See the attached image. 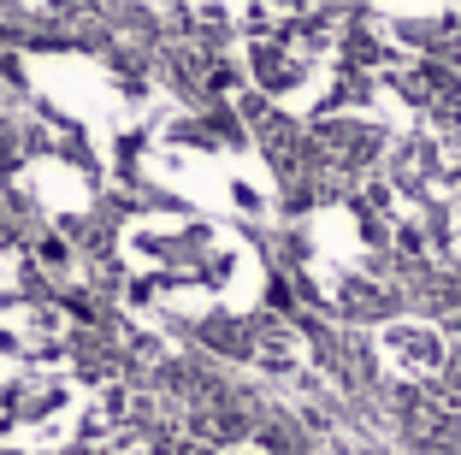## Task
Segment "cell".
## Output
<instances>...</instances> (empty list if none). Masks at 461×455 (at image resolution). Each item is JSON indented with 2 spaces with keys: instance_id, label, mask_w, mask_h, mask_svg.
Returning <instances> with one entry per match:
<instances>
[{
  "instance_id": "1",
  "label": "cell",
  "mask_w": 461,
  "mask_h": 455,
  "mask_svg": "<svg viewBox=\"0 0 461 455\" xmlns=\"http://www.w3.org/2000/svg\"><path fill=\"white\" fill-rule=\"evenodd\" d=\"M89 420V390L54 361H24L0 373V438L18 450L59 443L71 426Z\"/></svg>"
},
{
  "instance_id": "2",
  "label": "cell",
  "mask_w": 461,
  "mask_h": 455,
  "mask_svg": "<svg viewBox=\"0 0 461 455\" xmlns=\"http://www.w3.org/2000/svg\"><path fill=\"white\" fill-rule=\"evenodd\" d=\"M320 41H249V66L278 101H308V89L320 83Z\"/></svg>"
},
{
  "instance_id": "3",
  "label": "cell",
  "mask_w": 461,
  "mask_h": 455,
  "mask_svg": "<svg viewBox=\"0 0 461 455\" xmlns=\"http://www.w3.org/2000/svg\"><path fill=\"white\" fill-rule=\"evenodd\" d=\"M379 349H384V367L396 378H432L444 367V337L432 325H391L379 337Z\"/></svg>"
},
{
  "instance_id": "4",
  "label": "cell",
  "mask_w": 461,
  "mask_h": 455,
  "mask_svg": "<svg viewBox=\"0 0 461 455\" xmlns=\"http://www.w3.org/2000/svg\"><path fill=\"white\" fill-rule=\"evenodd\" d=\"M13 154H18V131H13V119L0 113V166H13Z\"/></svg>"
},
{
  "instance_id": "5",
  "label": "cell",
  "mask_w": 461,
  "mask_h": 455,
  "mask_svg": "<svg viewBox=\"0 0 461 455\" xmlns=\"http://www.w3.org/2000/svg\"><path fill=\"white\" fill-rule=\"evenodd\" d=\"M219 455H267V450H249V443H230V450H219Z\"/></svg>"
}]
</instances>
